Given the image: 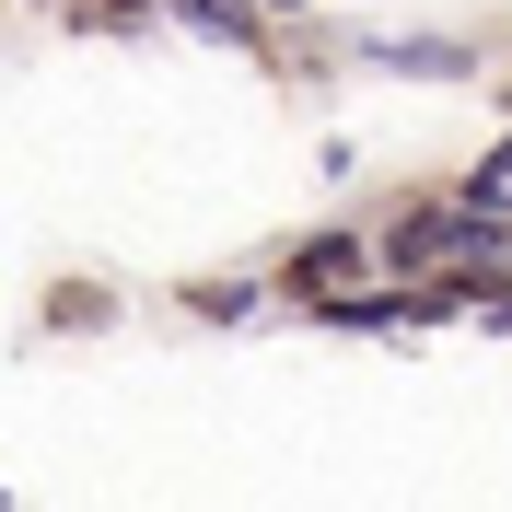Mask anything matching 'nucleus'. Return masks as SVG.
Returning a JSON list of instances; mask_svg holds the SVG:
<instances>
[{"instance_id": "1", "label": "nucleus", "mask_w": 512, "mask_h": 512, "mask_svg": "<svg viewBox=\"0 0 512 512\" xmlns=\"http://www.w3.org/2000/svg\"><path fill=\"white\" fill-rule=\"evenodd\" d=\"M478 198H512V152H489V163H478Z\"/></svg>"}]
</instances>
